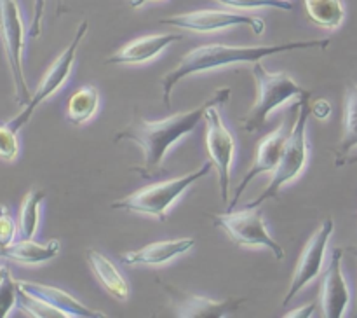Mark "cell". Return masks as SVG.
<instances>
[{
    "instance_id": "obj_1",
    "label": "cell",
    "mask_w": 357,
    "mask_h": 318,
    "mask_svg": "<svg viewBox=\"0 0 357 318\" xmlns=\"http://www.w3.org/2000/svg\"><path fill=\"white\" fill-rule=\"evenodd\" d=\"M230 94H232L230 87H218L208 100L195 108L174 114L164 121H146L138 114V110H135L131 122L114 136V142L119 143L122 140H129L142 147L145 161L142 166H132L131 170L142 175L143 178L157 177L164 171V159L171 147L194 131L201 119H204L208 108L229 103Z\"/></svg>"
},
{
    "instance_id": "obj_2",
    "label": "cell",
    "mask_w": 357,
    "mask_h": 318,
    "mask_svg": "<svg viewBox=\"0 0 357 318\" xmlns=\"http://www.w3.org/2000/svg\"><path fill=\"white\" fill-rule=\"evenodd\" d=\"M331 44L330 38H312V41L284 42L278 45H258V48H229L223 44H206L180 59L173 70L166 73L160 80L162 86V101L166 108H171V94L173 89L187 77L201 72H209L213 68H223L229 65L241 63H257L267 56L281 55V52L298 51V49H326Z\"/></svg>"
},
{
    "instance_id": "obj_3",
    "label": "cell",
    "mask_w": 357,
    "mask_h": 318,
    "mask_svg": "<svg viewBox=\"0 0 357 318\" xmlns=\"http://www.w3.org/2000/svg\"><path fill=\"white\" fill-rule=\"evenodd\" d=\"M296 110L295 124L291 126L288 140H286L284 150L279 159L278 168L274 170V177L268 182L267 189L258 196L257 199L250 201L246 208H260L267 199L275 198L288 182L295 180L303 171L309 156V143H307V121L310 115V91L300 96V101L293 107Z\"/></svg>"
},
{
    "instance_id": "obj_4",
    "label": "cell",
    "mask_w": 357,
    "mask_h": 318,
    "mask_svg": "<svg viewBox=\"0 0 357 318\" xmlns=\"http://www.w3.org/2000/svg\"><path fill=\"white\" fill-rule=\"evenodd\" d=\"M251 73L257 82V100L250 112L241 119V122H243L244 131L257 133L258 129L267 124L271 112H274L275 108L284 105L291 98L302 96L305 93V87L300 86L288 73L268 72L261 62L253 63Z\"/></svg>"
},
{
    "instance_id": "obj_5",
    "label": "cell",
    "mask_w": 357,
    "mask_h": 318,
    "mask_svg": "<svg viewBox=\"0 0 357 318\" xmlns=\"http://www.w3.org/2000/svg\"><path fill=\"white\" fill-rule=\"evenodd\" d=\"M211 168L213 163L208 161V163L202 164L197 171H192V173L183 175V177L180 178L159 182V184L139 189V191L132 192V194L112 203V208L122 210V212L142 213V215L155 217L160 222H166L167 210L173 206V203L176 201V199H180V196L183 194L190 185H194L195 182L204 178L206 175H209Z\"/></svg>"
},
{
    "instance_id": "obj_6",
    "label": "cell",
    "mask_w": 357,
    "mask_h": 318,
    "mask_svg": "<svg viewBox=\"0 0 357 318\" xmlns=\"http://www.w3.org/2000/svg\"><path fill=\"white\" fill-rule=\"evenodd\" d=\"M24 35H26V31H24L23 16H21L17 0H0V37H2L7 62H9L16 100L23 107L31 98L23 68Z\"/></svg>"
},
{
    "instance_id": "obj_7",
    "label": "cell",
    "mask_w": 357,
    "mask_h": 318,
    "mask_svg": "<svg viewBox=\"0 0 357 318\" xmlns=\"http://www.w3.org/2000/svg\"><path fill=\"white\" fill-rule=\"evenodd\" d=\"M215 227L227 233V236L237 245L246 248H267L278 261L284 259V248L268 233L267 224L257 208H246L243 212H227L213 215Z\"/></svg>"
},
{
    "instance_id": "obj_8",
    "label": "cell",
    "mask_w": 357,
    "mask_h": 318,
    "mask_svg": "<svg viewBox=\"0 0 357 318\" xmlns=\"http://www.w3.org/2000/svg\"><path fill=\"white\" fill-rule=\"evenodd\" d=\"M87 27H89V23L84 20L82 23L79 24V28H77L75 37H73V41L70 42L68 48H66L65 51H63L61 55L54 59V63L49 66V70L45 72L44 79H42V82L38 84L37 91L31 94L30 101L24 105V108L16 115V117H13L9 122H7V124H9L14 131H20V129L23 128L28 121H30L31 115H33V112L37 110L38 105L44 103L49 96H52V94H54L56 91H58L59 87H61L63 84L68 80L70 73H72V70H73V65H75L77 51H79L80 42H82L84 35H86Z\"/></svg>"
},
{
    "instance_id": "obj_9",
    "label": "cell",
    "mask_w": 357,
    "mask_h": 318,
    "mask_svg": "<svg viewBox=\"0 0 357 318\" xmlns=\"http://www.w3.org/2000/svg\"><path fill=\"white\" fill-rule=\"evenodd\" d=\"M157 283L169 299L174 311L173 315L180 318H227L236 315L239 308L248 303V297H229L223 301L209 299V297L176 289L160 278H157Z\"/></svg>"
},
{
    "instance_id": "obj_10",
    "label": "cell",
    "mask_w": 357,
    "mask_h": 318,
    "mask_svg": "<svg viewBox=\"0 0 357 318\" xmlns=\"http://www.w3.org/2000/svg\"><path fill=\"white\" fill-rule=\"evenodd\" d=\"M160 23L180 28V30L197 31V34H211V31L223 30V28L230 27H241V24L250 27L255 31V35H261L265 31V23L261 17L218 9H201L192 10V13L176 14V16L162 17Z\"/></svg>"
},
{
    "instance_id": "obj_11",
    "label": "cell",
    "mask_w": 357,
    "mask_h": 318,
    "mask_svg": "<svg viewBox=\"0 0 357 318\" xmlns=\"http://www.w3.org/2000/svg\"><path fill=\"white\" fill-rule=\"evenodd\" d=\"M206 119V147L209 152V161L218 171L220 192L222 201L229 203L230 199V166L236 152V140L232 133L227 129L222 115L216 107L208 108L204 115Z\"/></svg>"
},
{
    "instance_id": "obj_12",
    "label": "cell",
    "mask_w": 357,
    "mask_h": 318,
    "mask_svg": "<svg viewBox=\"0 0 357 318\" xmlns=\"http://www.w3.org/2000/svg\"><path fill=\"white\" fill-rule=\"evenodd\" d=\"M333 219H326L321 224L319 229L312 234L309 243L305 245V248H303L302 252V257H300L298 264H296L291 285H289V290L286 292L284 299H282V306H288V304L295 299L296 294L302 292V290L305 289L312 280H316L317 276H319V273L323 271L324 255H326L328 241H330L331 234H333Z\"/></svg>"
},
{
    "instance_id": "obj_13",
    "label": "cell",
    "mask_w": 357,
    "mask_h": 318,
    "mask_svg": "<svg viewBox=\"0 0 357 318\" xmlns=\"http://www.w3.org/2000/svg\"><path fill=\"white\" fill-rule=\"evenodd\" d=\"M20 292L40 301L45 306L51 308L52 311L58 313L59 318H107L108 315L100 310L86 306L75 297L70 296L65 290L58 289L52 285H44V283L33 282H17Z\"/></svg>"
},
{
    "instance_id": "obj_14",
    "label": "cell",
    "mask_w": 357,
    "mask_h": 318,
    "mask_svg": "<svg viewBox=\"0 0 357 318\" xmlns=\"http://www.w3.org/2000/svg\"><path fill=\"white\" fill-rule=\"evenodd\" d=\"M289 131H291V128H288V121L284 119L275 131L268 133V135L261 140L260 145H258L257 149L253 166H251L250 171L244 175V178L241 180V184L237 185L236 192H234V198L229 205V212H232V210L236 208L237 201H239V198L243 196V192L246 191L251 180H255L258 175L267 173V171H274L275 168H278L279 159H281L282 156V150H284L286 140H288L289 136Z\"/></svg>"
},
{
    "instance_id": "obj_15",
    "label": "cell",
    "mask_w": 357,
    "mask_h": 318,
    "mask_svg": "<svg viewBox=\"0 0 357 318\" xmlns=\"http://www.w3.org/2000/svg\"><path fill=\"white\" fill-rule=\"evenodd\" d=\"M344 252V248H335L330 266L324 273L323 287H321V308H323V315L326 318L344 317L349 301H351L347 282L342 273Z\"/></svg>"
},
{
    "instance_id": "obj_16",
    "label": "cell",
    "mask_w": 357,
    "mask_h": 318,
    "mask_svg": "<svg viewBox=\"0 0 357 318\" xmlns=\"http://www.w3.org/2000/svg\"><path fill=\"white\" fill-rule=\"evenodd\" d=\"M180 34H155L145 35L131 41L124 48L119 49L112 56L105 59V65H139L150 59L157 58L166 48H169L174 42L181 41Z\"/></svg>"
},
{
    "instance_id": "obj_17",
    "label": "cell",
    "mask_w": 357,
    "mask_h": 318,
    "mask_svg": "<svg viewBox=\"0 0 357 318\" xmlns=\"http://www.w3.org/2000/svg\"><path fill=\"white\" fill-rule=\"evenodd\" d=\"M342 138L333 149L335 166L357 163V84H347L344 96V121Z\"/></svg>"
},
{
    "instance_id": "obj_18",
    "label": "cell",
    "mask_w": 357,
    "mask_h": 318,
    "mask_svg": "<svg viewBox=\"0 0 357 318\" xmlns=\"http://www.w3.org/2000/svg\"><path fill=\"white\" fill-rule=\"evenodd\" d=\"M194 247V238H180V240H167L150 243L138 250L126 252L122 255L124 264H145V266H162L173 261L178 255H183Z\"/></svg>"
},
{
    "instance_id": "obj_19",
    "label": "cell",
    "mask_w": 357,
    "mask_h": 318,
    "mask_svg": "<svg viewBox=\"0 0 357 318\" xmlns=\"http://www.w3.org/2000/svg\"><path fill=\"white\" fill-rule=\"evenodd\" d=\"M61 250L58 240H49L45 243H37L33 238H21V241H13L7 247L0 248V257L9 259L17 264H44L52 261Z\"/></svg>"
},
{
    "instance_id": "obj_20",
    "label": "cell",
    "mask_w": 357,
    "mask_h": 318,
    "mask_svg": "<svg viewBox=\"0 0 357 318\" xmlns=\"http://www.w3.org/2000/svg\"><path fill=\"white\" fill-rule=\"evenodd\" d=\"M86 261L87 264H89V268L93 269L94 276L100 280L103 289L107 290L112 297H115V299L121 301V303L129 299V294H131L129 283L126 282V278L121 275V271L115 268V264L110 259L105 257L101 252L89 248V250H86Z\"/></svg>"
},
{
    "instance_id": "obj_21",
    "label": "cell",
    "mask_w": 357,
    "mask_h": 318,
    "mask_svg": "<svg viewBox=\"0 0 357 318\" xmlns=\"http://www.w3.org/2000/svg\"><path fill=\"white\" fill-rule=\"evenodd\" d=\"M100 105V93L96 87L84 86L70 96L66 105V119L70 124L82 126L94 117Z\"/></svg>"
},
{
    "instance_id": "obj_22",
    "label": "cell",
    "mask_w": 357,
    "mask_h": 318,
    "mask_svg": "<svg viewBox=\"0 0 357 318\" xmlns=\"http://www.w3.org/2000/svg\"><path fill=\"white\" fill-rule=\"evenodd\" d=\"M307 16L316 27L337 30L345 20V7L342 0H303Z\"/></svg>"
},
{
    "instance_id": "obj_23",
    "label": "cell",
    "mask_w": 357,
    "mask_h": 318,
    "mask_svg": "<svg viewBox=\"0 0 357 318\" xmlns=\"http://www.w3.org/2000/svg\"><path fill=\"white\" fill-rule=\"evenodd\" d=\"M45 198V191L42 189H31L23 199L20 212V234L21 238H33L40 224V205Z\"/></svg>"
},
{
    "instance_id": "obj_24",
    "label": "cell",
    "mask_w": 357,
    "mask_h": 318,
    "mask_svg": "<svg viewBox=\"0 0 357 318\" xmlns=\"http://www.w3.org/2000/svg\"><path fill=\"white\" fill-rule=\"evenodd\" d=\"M17 282L13 278V275H7V278L0 283V318L9 317L10 311L17 306Z\"/></svg>"
},
{
    "instance_id": "obj_25",
    "label": "cell",
    "mask_w": 357,
    "mask_h": 318,
    "mask_svg": "<svg viewBox=\"0 0 357 318\" xmlns=\"http://www.w3.org/2000/svg\"><path fill=\"white\" fill-rule=\"evenodd\" d=\"M223 6L236 9H281L293 10V3L288 0H216Z\"/></svg>"
},
{
    "instance_id": "obj_26",
    "label": "cell",
    "mask_w": 357,
    "mask_h": 318,
    "mask_svg": "<svg viewBox=\"0 0 357 318\" xmlns=\"http://www.w3.org/2000/svg\"><path fill=\"white\" fill-rule=\"evenodd\" d=\"M20 154V140L17 131H14L9 124H0V159L14 161Z\"/></svg>"
},
{
    "instance_id": "obj_27",
    "label": "cell",
    "mask_w": 357,
    "mask_h": 318,
    "mask_svg": "<svg viewBox=\"0 0 357 318\" xmlns=\"http://www.w3.org/2000/svg\"><path fill=\"white\" fill-rule=\"evenodd\" d=\"M17 231H20V227L16 226L7 206L0 205V248L13 243Z\"/></svg>"
},
{
    "instance_id": "obj_28",
    "label": "cell",
    "mask_w": 357,
    "mask_h": 318,
    "mask_svg": "<svg viewBox=\"0 0 357 318\" xmlns=\"http://www.w3.org/2000/svg\"><path fill=\"white\" fill-rule=\"evenodd\" d=\"M44 10H45V0H33V17H31L30 30H28V35H30L31 38L40 37Z\"/></svg>"
},
{
    "instance_id": "obj_29",
    "label": "cell",
    "mask_w": 357,
    "mask_h": 318,
    "mask_svg": "<svg viewBox=\"0 0 357 318\" xmlns=\"http://www.w3.org/2000/svg\"><path fill=\"white\" fill-rule=\"evenodd\" d=\"M310 114L316 115L317 119H328L331 114V105L328 103V100H317L316 103L310 105Z\"/></svg>"
},
{
    "instance_id": "obj_30",
    "label": "cell",
    "mask_w": 357,
    "mask_h": 318,
    "mask_svg": "<svg viewBox=\"0 0 357 318\" xmlns=\"http://www.w3.org/2000/svg\"><path fill=\"white\" fill-rule=\"evenodd\" d=\"M316 310V303H310V304H307V306H303V308H298V310H295V311H291V313H286L284 317L286 318H295V317H312V311Z\"/></svg>"
},
{
    "instance_id": "obj_31",
    "label": "cell",
    "mask_w": 357,
    "mask_h": 318,
    "mask_svg": "<svg viewBox=\"0 0 357 318\" xmlns=\"http://www.w3.org/2000/svg\"><path fill=\"white\" fill-rule=\"evenodd\" d=\"M56 6H58V9H56V14H58V16H61L63 13H66V6H65V0H56Z\"/></svg>"
},
{
    "instance_id": "obj_32",
    "label": "cell",
    "mask_w": 357,
    "mask_h": 318,
    "mask_svg": "<svg viewBox=\"0 0 357 318\" xmlns=\"http://www.w3.org/2000/svg\"><path fill=\"white\" fill-rule=\"evenodd\" d=\"M146 2H153V0H129V3H131L132 9H138V7L145 6Z\"/></svg>"
},
{
    "instance_id": "obj_33",
    "label": "cell",
    "mask_w": 357,
    "mask_h": 318,
    "mask_svg": "<svg viewBox=\"0 0 357 318\" xmlns=\"http://www.w3.org/2000/svg\"><path fill=\"white\" fill-rule=\"evenodd\" d=\"M7 275H10L9 268H7V266H3V264H0V283H2L3 280L7 278Z\"/></svg>"
},
{
    "instance_id": "obj_34",
    "label": "cell",
    "mask_w": 357,
    "mask_h": 318,
    "mask_svg": "<svg viewBox=\"0 0 357 318\" xmlns=\"http://www.w3.org/2000/svg\"><path fill=\"white\" fill-rule=\"evenodd\" d=\"M345 252H349V254H352V255H354V257L357 259V247H349ZM354 317H357V303H356V313H354Z\"/></svg>"
}]
</instances>
